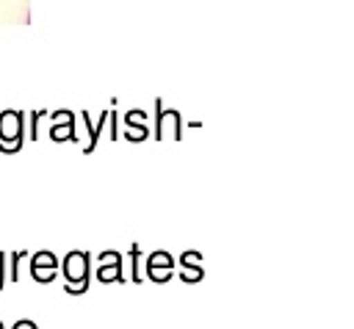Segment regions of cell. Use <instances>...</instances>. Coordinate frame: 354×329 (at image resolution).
I'll use <instances>...</instances> for the list:
<instances>
[{
    "label": "cell",
    "instance_id": "cell-1",
    "mask_svg": "<svg viewBox=\"0 0 354 329\" xmlns=\"http://www.w3.org/2000/svg\"><path fill=\"white\" fill-rule=\"evenodd\" d=\"M88 254L83 252H72L64 263V274H66V293H83L88 288Z\"/></svg>",
    "mask_w": 354,
    "mask_h": 329
},
{
    "label": "cell",
    "instance_id": "cell-2",
    "mask_svg": "<svg viewBox=\"0 0 354 329\" xmlns=\"http://www.w3.org/2000/svg\"><path fill=\"white\" fill-rule=\"evenodd\" d=\"M30 271H33V276H36L39 282H50V279H53V271H55V257H53L50 252L36 254Z\"/></svg>",
    "mask_w": 354,
    "mask_h": 329
},
{
    "label": "cell",
    "instance_id": "cell-3",
    "mask_svg": "<svg viewBox=\"0 0 354 329\" xmlns=\"http://www.w3.org/2000/svg\"><path fill=\"white\" fill-rule=\"evenodd\" d=\"M19 127H22V116L17 111L0 116V138H14V147L19 144Z\"/></svg>",
    "mask_w": 354,
    "mask_h": 329
},
{
    "label": "cell",
    "instance_id": "cell-4",
    "mask_svg": "<svg viewBox=\"0 0 354 329\" xmlns=\"http://www.w3.org/2000/svg\"><path fill=\"white\" fill-rule=\"evenodd\" d=\"M11 329H36V323L33 321H17Z\"/></svg>",
    "mask_w": 354,
    "mask_h": 329
},
{
    "label": "cell",
    "instance_id": "cell-5",
    "mask_svg": "<svg viewBox=\"0 0 354 329\" xmlns=\"http://www.w3.org/2000/svg\"><path fill=\"white\" fill-rule=\"evenodd\" d=\"M0 329H3V323H0Z\"/></svg>",
    "mask_w": 354,
    "mask_h": 329
}]
</instances>
